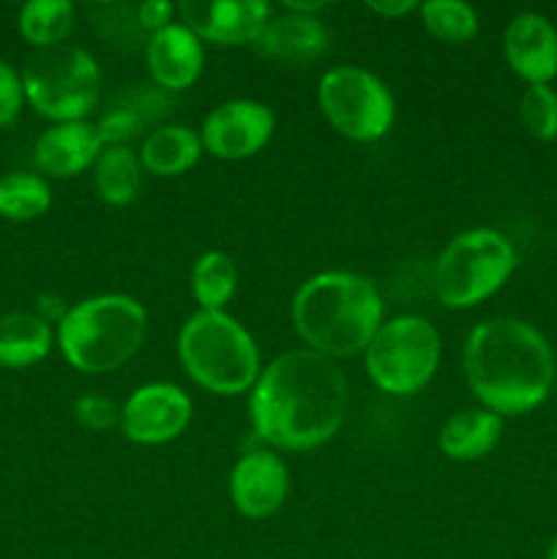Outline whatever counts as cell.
Segmentation results:
<instances>
[{
	"instance_id": "d6a6232c",
	"label": "cell",
	"mask_w": 557,
	"mask_h": 559,
	"mask_svg": "<svg viewBox=\"0 0 557 559\" xmlns=\"http://www.w3.org/2000/svg\"><path fill=\"white\" fill-rule=\"evenodd\" d=\"M546 559H557V533H555V538H552L549 551H546Z\"/></svg>"
},
{
	"instance_id": "277c9868",
	"label": "cell",
	"mask_w": 557,
	"mask_h": 559,
	"mask_svg": "<svg viewBox=\"0 0 557 559\" xmlns=\"http://www.w3.org/2000/svg\"><path fill=\"white\" fill-rule=\"evenodd\" d=\"M147 338V311L123 293L93 295L66 311L55 342L82 374H109L129 364Z\"/></svg>"
},
{
	"instance_id": "ac0fdd59",
	"label": "cell",
	"mask_w": 557,
	"mask_h": 559,
	"mask_svg": "<svg viewBox=\"0 0 557 559\" xmlns=\"http://www.w3.org/2000/svg\"><path fill=\"white\" fill-rule=\"evenodd\" d=\"M502 437V418L486 407H464L446 418L437 435L442 456L453 462H478L489 456Z\"/></svg>"
},
{
	"instance_id": "9c48e42d",
	"label": "cell",
	"mask_w": 557,
	"mask_h": 559,
	"mask_svg": "<svg viewBox=\"0 0 557 559\" xmlns=\"http://www.w3.org/2000/svg\"><path fill=\"white\" fill-rule=\"evenodd\" d=\"M317 104L328 123L353 142H377L396 120V102L386 82L360 66H333L317 85Z\"/></svg>"
},
{
	"instance_id": "7402d4cb",
	"label": "cell",
	"mask_w": 557,
	"mask_h": 559,
	"mask_svg": "<svg viewBox=\"0 0 557 559\" xmlns=\"http://www.w3.org/2000/svg\"><path fill=\"white\" fill-rule=\"evenodd\" d=\"M76 9L71 0H31L20 9L22 38L36 49L58 47L74 31Z\"/></svg>"
},
{
	"instance_id": "7c38bea8",
	"label": "cell",
	"mask_w": 557,
	"mask_h": 559,
	"mask_svg": "<svg viewBox=\"0 0 557 559\" xmlns=\"http://www.w3.org/2000/svg\"><path fill=\"white\" fill-rule=\"evenodd\" d=\"M180 22L200 36V41L254 44L273 9L265 0H183L178 5Z\"/></svg>"
},
{
	"instance_id": "5bb4252c",
	"label": "cell",
	"mask_w": 557,
	"mask_h": 559,
	"mask_svg": "<svg viewBox=\"0 0 557 559\" xmlns=\"http://www.w3.org/2000/svg\"><path fill=\"white\" fill-rule=\"evenodd\" d=\"M508 66L528 85H549L557 76V27L535 11H522L502 33Z\"/></svg>"
},
{
	"instance_id": "4dcf8cb0",
	"label": "cell",
	"mask_w": 557,
	"mask_h": 559,
	"mask_svg": "<svg viewBox=\"0 0 557 559\" xmlns=\"http://www.w3.org/2000/svg\"><path fill=\"white\" fill-rule=\"evenodd\" d=\"M366 9L375 11V14L380 16H388V20H399V16L404 14H413V11L418 9V3H415V0H369Z\"/></svg>"
},
{
	"instance_id": "4316f807",
	"label": "cell",
	"mask_w": 557,
	"mask_h": 559,
	"mask_svg": "<svg viewBox=\"0 0 557 559\" xmlns=\"http://www.w3.org/2000/svg\"><path fill=\"white\" fill-rule=\"evenodd\" d=\"M519 118L533 140H557V91L552 85H528L519 98Z\"/></svg>"
},
{
	"instance_id": "d4e9b609",
	"label": "cell",
	"mask_w": 557,
	"mask_h": 559,
	"mask_svg": "<svg viewBox=\"0 0 557 559\" xmlns=\"http://www.w3.org/2000/svg\"><path fill=\"white\" fill-rule=\"evenodd\" d=\"M426 33L446 44H464L478 36V11L464 0H426L418 5Z\"/></svg>"
},
{
	"instance_id": "f546056e",
	"label": "cell",
	"mask_w": 557,
	"mask_h": 559,
	"mask_svg": "<svg viewBox=\"0 0 557 559\" xmlns=\"http://www.w3.org/2000/svg\"><path fill=\"white\" fill-rule=\"evenodd\" d=\"M173 16H175V5L167 3V0H142L137 5V20H140V27L145 33H156L162 27L173 25Z\"/></svg>"
},
{
	"instance_id": "6da1fadb",
	"label": "cell",
	"mask_w": 557,
	"mask_h": 559,
	"mask_svg": "<svg viewBox=\"0 0 557 559\" xmlns=\"http://www.w3.org/2000/svg\"><path fill=\"white\" fill-rule=\"evenodd\" d=\"M347 415V377L315 349L273 358L249 391L254 435L276 451H315L336 437Z\"/></svg>"
},
{
	"instance_id": "d6986e66",
	"label": "cell",
	"mask_w": 557,
	"mask_h": 559,
	"mask_svg": "<svg viewBox=\"0 0 557 559\" xmlns=\"http://www.w3.org/2000/svg\"><path fill=\"white\" fill-rule=\"evenodd\" d=\"M202 151L205 147L194 129L183 123H164L147 131L137 156H140L145 173L158 175V178H175V175L189 173L200 162Z\"/></svg>"
},
{
	"instance_id": "8992f818",
	"label": "cell",
	"mask_w": 557,
	"mask_h": 559,
	"mask_svg": "<svg viewBox=\"0 0 557 559\" xmlns=\"http://www.w3.org/2000/svg\"><path fill=\"white\" fill-rule=\"evenodd\" d=\"M519 265L517 249L489 227L467 229L448 240L431 267V289L448 309H473L500 293Z\"/></svg>"
},
{
	"instance_id": "7a4b0ae2",
	"label": "cell",
	"mask_w": 557,
	"mask_h": 559,
	"mask_svg": "<svg viewBox=\"0 0 557 559\" xmlns=\"http://www.w3.org/2000/svg\"><path fill=\"white\" fill-rule=\"evenodd\" d=\"M462 369L481 407L500 418L538 409L557 374L549 338L519 317L478 322L464 342Z\"/></svg>"
},
{
	"instance_id": "603a6c76",
	"label": "cell",
	"mask_w": 557,
	"mask_h": 559,
	"mask_svg": "<svg viewBox=\"0 0 557 559\" xmlns=\"http://www.w3.org/2000/svg\"><path fill=\"white\" fill-rule=\"evenodd\" d=\"M238 289V267L224 251H205L191 267V295L200 311H224Z\"/></svg>"
},
{
	"instance_id": "44dd1931",
	"label": "cell",
	"mask_w": 557,
	"mask_h": 559,
	"mask_svg": "<svg viewBox=\"0 0 557 559\" xmlns=\"http://www.w3.org/2000/svg\"><path fill=\"white\" fill-rule=\"evenodd\" d=\"M93 183L102 202L115 207L131 205L142 189V164L129 145H107L93 164Z\"/></svg>"
},
{
	"instance_id": "8fae6325",
	"label": "cell",
	"mask_w": 557,
	"mask_h": 559,
	"mask_svg": "<svg viewBox=\"0 0 557 559\" xmlns=\"http://www.w3.org/2000/svg\"><path fill=\"white\" fill-rule=\"evenodd\" d=\"M276 115L254 98H229L205 115L200 129L202 147L222 162L251 158L271 142Z\"/></svg>"
},
{
	"instance_id": "83f0119b",
	"label": "cell",
	"mask_w": 557,
	"mask_h": 559,
	"mask_svg": "<svg viewBox=\"0 0 557 559\" xmlns=\"http://www.w3.org/2000/svg\"><path fill=\"white\" fill-rule=\"evenodd\" d=\"M71 415L80 426L91 431H107L112 426H120V407L107 396H98V393H85L74 402Z\"/></svg>"
},
{
	"instance_id": "9a60e30c",
	"label": "cell",
	"mask_w": 557,
	"mask_h": 559,
	"mask_svg": "<svg viewBox=\"0 0 557 559\" xmlns=\"http://www.w3.org/2000/svg\"><path fill=\"white\" fill-rule=\"evenodd\" d=\"M145 60L156 87L178 93L200 80L202 66H205V49L194 31H189L183 22H173L147 36Z\"/></svg>"
},
{
	"instance_id": "30bf717a",
	"label": "cell",
	"mask_w": 557,
	"mask_h": 559,
	"mask_svg": "<svg viewBox=\"0 0 557 559\" xmlns=\"http://www.w3.org/2000/svg\"><path fill=\"white\" fill-rule=\"evenodd\" d=\"M191 399L173 382L140 385L120 407V431L137 445H167L191 424Z\"/></svg>"
},
{
	"instance_id": "1f68e13d",
	"label": "cell",
	"mask_w": 557,
	"mask_h": 559,
	"mask_svg": "<svg viewBox=\"0 0 557 559\" xmlns=\"http://www.w3.org/2000/svg\"><path fill=\"white\" fill-rule=\"evenodd\" d=\"M325 9V0H287L284 11H293V14H309L317 16V11Z\"/></svg>"
},
{
	"instance_id": "52a82bcc",
	"label": "cell",
	"mask_w": 557,
	"mask_h": 559,
	"mask_svg": "<svg viewBox=\"0 0 557 559\" xmlns=\"http://www.w3.org/2000/svg\"><path fill=\"white\" fill-rule=\"evenodd\" d=\"M25 102L55 123L87 120L102 102V69L87 49L58 44L36 49L22 69Z\"/></svg>"
},
{
	"instance_id": "2e32d148",
	"label": "cell",
	"mask_w": 557,
	"mask_h": 559,
	"mask_svg": "<svg viewBox=\"0 0 557 559\" xmlns=\"http://www.w3.org/2000/svg\"><path fill=\"white\" fill-rule=\"evenodd\" d=\"M104 151L102 131L91 120L74 123H55L44 131L33 147V162L38 173L52 178H74L93 167L98 153Z\"/></svg>"
},
{
	"instance_id": "e0dca14e",
	"label": "cell",
	"mask_w": 557,
	"mask_h": 559,
	"mask_svg": "<svg viewBox=\"0 0 557 559\" xmlns=\"http://www.w3.org/2000/svg\"><path fill=\"white\" fill-rule=\"evenodd\" d=\"M254 49L262 58H271L276 63H311L328 49V27L320 16L282 11V14H271L254 41Z\"/></svg>"
},
{
	"instance_id": "4fadbf2b",
	"label": "cell",
	"mask_w": 557,
	"mask_h": 559,
	"mask_svg": "<svg viewBox=\"0 0 557 559\" xmlns=\"http://www.w3.org/2000/svg\"><path fill=\"white\" fill-rule=\"evenodd\" d=\"M289 489L287 464L273 451H249L229 473V500L246 519H268L282 508Z\"/></svg>"
},
{
	"instance_id": "ba28073f",
	"label": "cell",
	"mask_w": 557,
	"mask_h": 559,
	"mask_svg": "<svg viewBox=\"0 0 557 559\" xmlns=\"http://www.w3.org/2000/svg\"><path fill=\"white\" fill-rule=\"evenodd\" d=\"M442 342L437 328L420 314H399L382 322L366 347L364 360L371 382L391 396L424 391L440 366Z\"/></svg>"
},
{
	"instance_id": "3957f363",
	"label": "cell",
	"mask_w": 557,
	"mask_h": 559,
	"mask_svg": "<svg viewBox=\"0 0 557 559\" xmlns=\"http://www.w3.org/2000/svg\"><path fill=\"white\" fill-rule=\"evenodd\" d=\"M380 289L353 271H322L306 278L293 298V325L306 349L331 360L355 358L386 320Z\"/></svg>"
},
{
	"instance_id": "ffe728a7",
	"label": "cell",
	"mask_w": 557,
	"mask_h": 559,
	"mask_svg": "<svg viewBox=\"0 0 557 559\" xmlns=\"http://www.w3.org/2000/svg\"><path fill=\"white\" fill-rule=\"evenodd\" d=\"M55 344V331L33 311H11L0 317V366L27 369L42 364Z\"/></svg>"
},
{
	"instance_id": "cb8c5ba5",
	"label": "cell",
	"mask_w": 557,
	"mask_h": 559,
	"mask_svg": "<svg viewBox=\"0 0 557 559\" xmlns=\"http://www.w3.org/2000/svg\"><path fill=\"white\" fill-rule=\"evenodd\" d=\"M52 205V189L36 173H9L0 178V216L9 222H33Z\"/></svg>"
},
{
	"instance_id": "5b68a950",
	"label": "cell",
	"mask_w": 557,
	"mask_h": 559,
	"mask_svg": "<svg viewBox=\"0 0 557 559\" xmlns=\"http://www.w3.org/2000/svg\"><path fill=\"white\" fill-rule=\"evenodd\" d=\"M178 358L186 374L216 396L249 393L262 371L254 336L227 311H194L178 333Z\"/></svg>"
},
{
	"instance_id": "f1b7e54d",
	"label": "cell",
	"mask_w": 557,
	"mask_h": 559,
	"mask_svg": "<svg viewBox=\"0 0 557 559\" xmlns=\"http://www.w3.org/2000/svg\"><path fill=\"white\" fill-rule=\"evenodd\" d=\"M25 104V87L22 74L11 63L0 60V126H11L22 112Z\"/></svg>"
},
{
	"instance_id": "484cf974",
	"label": "cell",
	"mask_w": 557,
	"mask_h": 559,
	"mask_svg": "<svg viewBox=\"0 0 557 559\" xmlns=\"http://www.w3.org/2000/svg\"><path fill=\"white\" fill-rule=\"evenodd\" d=\"M153 104H156V107H164L156 98V91H134L131 96H126V104H115L112 109H107L102 123H96L98 131H102L104 147L129 145V140L140 136L145 120H153V115L145 112Z\"/></svg>"
}]
</instances>
